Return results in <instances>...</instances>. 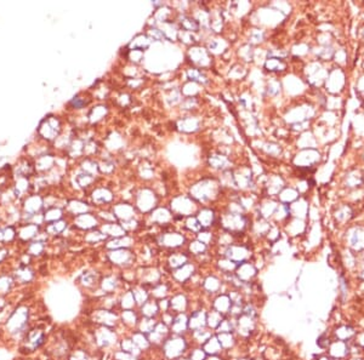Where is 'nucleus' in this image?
I'll use <instances>...</instances> for the list:
<instances>
[{"label": "nucleus", "mask_w": 364, "mask_h": 360, "mask_svg": "<svg viewBox=\"0 0 364 360\" xmlns=\"http://www.w3.org/2000/svg\"><path fill=\"white\" fill-rule=\"evenodd\" d=\"M118 346H119L120 351H124L127 353L132 354V356L139 357V358H144L145 357V354L140 351V348L134 343V341H132V339L130 336L123 337L119 341V343H118Z\"/></svg>", "instance_id": "obj_17"}, {"label": "nucleus", "mask_w": 364, "mask_h": 360, "mask_svg": "<svg viewBox=\"0 0 364 360\" xmlns=\"http://www.w3.org/2000/svg\"><path fill=\"white\" fill-rule=\"evenodd\" d=\"M158 306H159V311L160 314L165 313V312L170 311V301L169 298H163L158 301Z\"/></svg>", "instance_id": "obj_27"}, {"label": "nucleus", "mask_w": 364, "mask_h": 360, "mask_svg": "<svg viewBox=\"0 0 364 360\" xmlns=\"http://www.w3.org/2000/svg\"><path fill=\"white\" fill-rule=\"evenodd\" d=\"M113 360H144V358H139V357H135L132 354L118 349L113 354Z\"/></svg>", "instance_id": "obj_25"}, {"label": "nucleus", "mask_w": 364, "mask_h": 360, "mask_svg": "<svg viewBox=\"0 0 364 360\" xmlns=\"http://www.w3.org/2000/svg\"><path fill=\"white\" fill-rule=\"evenodd\" d=\"M214 334V331H212V330L208 329V327H204V329L190 332V334H188V339H190V342L192 346L202 347Z\"/></svg>", "instance_id": "obj_15"}, {"label": "nucleus", "mask_w": 364, "mask_h": 360, "mask_svg": "<svg viewBox=\"0 0 364 360\" xmlns=\"http://www.w3.org/2000/svg\"><path fill=\"white\" fill-rule=\"evenodd\" d=\"M208 309L209 308H207V307H202V308L194 309V311L188 313V331L193 332L207 327Z\"/></svg>", "instance_id": "obj_6"}, {"label": "nucleus", "mask_w": 364, "mask_h": 360, "mask_svg": "<svg viewBox=\"0 0 364 360\" xmlns=\"http://www.w3.org/2000/svg\"><path fill=\"white\" fill-rule=\"evenodd\" d=\"M119 319L122 325H124L127 329L132 331V330H136L141 316H140L137 309H127V311H120Z\"/></svg>", "instance_id": "obj_9"}, {"label": "nucleus", "mask_w": 364, "mask_h": 360, "mask_svg": "<svg viewBox=\"0 0 364 360\" xmlns=\"http://www.w3.org/2000/svg\"><path fill=\"white\" fill-rule=\"evenodd\" d=\"M236 330V324H235V318H231V317H225L222 319V321L220 323V325L215 331V334H225V332H235Z\"/></svg>", "instance_id": "obj_23"}, {"label": "nucleus", "mask_w": 364, "mask_h": 360, "mask_svg": "<svg viewBox=\"0 0 364 360\" xmlns=\"http://www.w3.org/2000/svg\"><path fill=\"white\" fill-rule=\"evenodd\" d=\"M171 335L170 332V327L163 324L162 321L158 320L157 325H155L153 331L147 335L148 339H150V344H152L153 349H158L163 344V342Z\"/></svg>", "instance_id": "obj_8"}, {"label": "nucleus", "mask_w": 364, "mask_h": 360, "mask_svg": "<svg viewBox=\"0 0 364 360\" xmlns=\"http://www.w3.org/2000/svg\"><path fill=\"white\" fill-rule=\"evenodd\" d=\"M233 360H253V359L252 358H248V357H239V358L233 359Z\"/></svg>", "instance_id": "obj_29"}, {"label": "nucleus", "mask_w": 364, "mask_h": 360, "mask_svg": "<svg viewBox=\"0 0 364 360\" xmlns=\"http://www.w3.org/2000/svg\"><path fill=\"white\" fill-rule=\"evenodd\" d=\"M171 335H180V336H187L188 335V313L175 314L174 321L170 326Z\"/></svg>", "instance_id": "obj_10"}, {"label": "nucleus", "mask_w": 364, "mask_h": 360, "mask_svg": "<svg viewBox=\"0 0 364 360\" xmlns=\"http://www.w3.org/2000/svg\"><path fill=\"white\" fill-rule=\"evenodd\" d=\"M233 302L232 299H231L230 295L227 293H221L216 295V296H214L213 298H210L209 302V308L218 312V313L222 314L223 317H227L228 314H230Z\"/></svg>", "instance_id": "obj_7"}, {"label": "nucleus", "mask_w": 364, "mask_h": 360, "mask_svg": "<svg viewBox=\"0 0 364 360\" xmlns=\"http://www.w3.org/2000/svg\"><path fill=\"white\" fill-rule=\"evenodd\" d=\"M131 293L132 295H134L135 301H136L137 308H139L140 306H142L144 303H146V302L150 298V289L146 288V286L144 285H141V284H137V283L135 284L134 288L131 289Z\"/></svg>", "instance_id": "obj_20"}, {"label": "nucleus", "mask_w": 364, "mask_h": 360, "mask_svg": "<svg viewBox=\"0 0 364 360\" xmlns=\"http://www.w3.org/2000/svg\"><path fill=\"white\" fill-rule=\"evenodd\" d=\"M174 318H175V314L172 313V312H165V313H162L159 316V318H158V320L162 321L163 324H165L167 326H171L172 321H174Z\"/></svg>", "instance_id": "obj_26"}, {"label": "nucleus", "mask_w": 364, "mask_h": 360, "mask_svg": "<svg viewBox=\"0 0 364 360\" xmlns=\"http://www.w3.org/2000/svg\"><path fill=\"white\" fill-rule=\"evenodd\" d=\"M226 283L221 278L216 275H208L204 279H202V284H200V290H202V296L207 297L210 301L216 295L221 293H226L225 288Z\"/></svg>", "instance_id": "obj_3"}, {"label": "nucleus", "mask_w": 364, "mask_h": 360, "mask_svg": "<svg viewBox=\"0 0 364 360\" xmlns=\"http://www.w3.org/2000/svg\"><path fill=\"white\" fill-rule=\"evenodd\" d=\"M192 347L190 339L187 336L180 335H170L162 346L158 348L162 360H176L187 356L188 351Z\"/></svg>", "instance_id": "obj_1"}, {"label": "nucleus", "mask_w": 364, "mask_h": 360, "mask_svg": "<svg viewBox=\"0 0 364 360\" xmlns=\"http://www.w3.org/2000/svg\"><path fill=\"white\" fill-rule=\"evenodd\" d=\"M176 360H190V359H188L187 357H182V358H179V359H176Z\"/></svg>", "instance_id": "obj_30"}, {"label": "nucleus", "mask_w": 364, "mask_h": 360, "mask_svg": "<svg viewBox=\"0 0 364 360\" xmlns=\"http://www.w3.org/2000/svg\"><path fill=\"white\" fill-rule=\"evenodd\" d=\"M236 324V330L235 334L237 335L238 339H248L252 337V335H254L256 332V327H257V321L256 318L252 316H248V314H240L239 317L235 319Z\"/></svg>", "instance_id": "obj_2"}, {"label": "nucleus", "mask_w": 364, "mask_h": 360, "mask_svg": "<svg viewBox=\"0 0 364 360\" xmlns=\"http://www.w3.org/2000/svg\"><path fill=\"white\" fill-rule=\"evenodd\" d=\"M129 336L131 337L134 343L139 347L140 351H141L144 354L148 353V352L153 349V347H152V344H150V339H148L147 335L142 334V332H140L139 330H132V331L130 332Z\"/></svg>", "instance_id": "obj_16"}, {"label": "nucleus", "mask_w": 364, "mask_h": 360, "mask_svg": "<svg viewBox=\"0 0 364 360\" xmlns=\"http://www.w3.org/2000/svg\"><path fill=\"white\" fill-rule=\"evenodd\" d=\"M95 342L97 346L107 348V347H112L119 343V339H118V334L114 329L102 326L95 334Z\"/></svg>", "instance_id": "obj_5"}, {"label": "nucleus", "mask_w": 364, "mask_h": 360, "mask_svg": "<svg viewBox=\"0 0 364 360\" xmlns=\"http://www.w3.org/2000/svg\"><path fill=\"white\" fill-rule=\"evenodd\" d=\"M187 357L190 360H205L208 358V354L205 353V351L203 349V347L200 346H192L188 351Z\"/></svg>", "instance_id": "obj_24"}, {"label": "nucleus", "mask_w": 364, "mask_h": 360, "mask_svg": "<svg viewBox=\"0 0 364 360\" xmlns=\"http://www.w3.org/2000/svg\"><path fill=\"white\" fill-rule=\"evenodd\" d=\"M139 311L140 316L145 317V318H155L158 319L160 316V311H159V306H158V301L157 299L150 298L146 303L140 306L137 308Z\"/></svg>", "instance_id": "obj_14"}, {"label": "nucleus", "mask_w": 364, "mask_h": 360, "mask_svg": "<svg viewBox=\"0 0 364 360\" xmlns=\"http://www.w3.org/2000/svg\"><path fill=\"white\" fill-rule=\"evenodd\" d=\"M193 275H194V268L192 264L186 263L180 268L175 269V272L172 273V280L179 284H187Z\"/></svg>", "instance_id": "obj_13"}, {"label": "nucleus", "mask_w": 364, "mask_h": 360, "mask_svg": "<svg viewBox=\"0 0 364 360\" xmlns=\"http://www.w3.org/2000/svg\"><path fill=\"white\" fill-rule=\"evenodd\" d=\"M218 342L223 349V353L228 354L236 349V347L239 343V339L235 332H225V334H216Z\"/></svg>", "instance_id": "obj_11"}, {"label": "nucleus", "mask_w": 364, "mask_h": 360, "mask_svg": "<svg viewBox=\"0 0 364 360\" xmlns=\"http://www.w3.org/2000/svg\"><path fill=\"white\" fill-rule=\"evenodd\" d=\"M170 301V312L174 314L179 313H188L191 307V298L186 293L182 291H176L172 293L171 296L169 297Z\"/></svg>", "instance_id": "obj_4"}, {"label": "nucleus", "mask_w": 364, "mask_h": 360, "mask_svg": "<svg viewBox=\"0 0 364 360\" xmlns=\"http://www.w3.org/2000/svg\"><path fill=\"white\" fill-rule=\"evenodd\" d=\"M202 347L208 356H223V354H225L223 353V349L222 347H221L220 342H218L216 334L213 335Z\"/></svg>", "instance_id": "obj_18"}, {"label": "nucleus", "mask_w": 364, "mask_h": 360, "mask_svg": "<svg viewBox=\"0 0 364 360\" xmlns=\"http://www.w3.org/2000/svg\"><path fill=\"white\" fill-rule=\"evenodd\" d=\"M150 298L157 299V301L163 298H169L172 295V284L162 280L150 289Z\"/></svg>", "instance_id": "obj_12"}, {"label": "nucleus", "mask_w": 364, "mask_h": 360, "mask_svg": "<svg viewBox=\"0 0 364 360\" xmlns=\"http://www.w3.org/2000/svg\"><path fill=\"white\" fill-rule=\"evenodd\" d=\"M157 323H158V319L145 318V317H141L136 330H139V331L142 332V334L148 335L153 331V329H154L155 325H157Z\"/></svg>", "instance_id": "obj_22"}, {"label": "nucleus", "mask_w": 364, "mask_h": 360, "mask_svg": "<svg viewBox=\"0 0 364 360\" xmlns=\"http://www.w3.org/2000/svg\"><path fill=\"white\" fill-rule=\"evenodd\" d=\"M205 360H228V359L226 358L225 354H223V356H208V358Z\"/></svg>", "instance_id": "obj_28"}, {"label": "nucleus", "mask_w": 364, "mask_h": 360, "mask_svg": "<svg viewBox=\"0 0 364 360\" xmlns=\"http://www.w3.org/2000/svg\"><path fill=\"white\" fill-rule=\"evenodd\" d=\"M223 318H225V317H223L222 314H220L218 312L214 311V309L209 308L208 309V314H207V327L212 330V331L215 332Z\"/></svg>", "instance_id": "obj_21"}, {"label": "nucleus", "mask_w": 364, "mask_h": 360, "mask_svg": "<svg viewBox=\"0 0 364 360\" xmlns=\"http://www.w3.org/2000/svg\"><path fill=\"white\" fill-rule=\"evenodd\" d=\"M118 303H119L120 311H127V309H137L136 301L134 298L131 290L124 291L118 297Z\"/></svg>", "instance_id": "obj_19"}]
</instances>
